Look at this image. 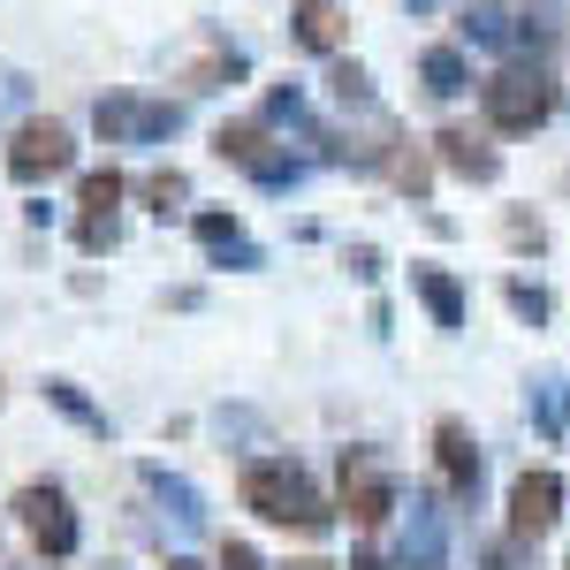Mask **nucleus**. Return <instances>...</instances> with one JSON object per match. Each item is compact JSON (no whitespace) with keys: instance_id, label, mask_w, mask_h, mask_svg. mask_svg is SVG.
Listing matches in <instances>:
<instances>
[{"instance_id":"5","label":"nucleus","mask_w":570,"mask_h":570,"mask_svg":"<svg viewBox=\"0 0 570 570\" xmlns=\"http://www.w3.org/2000/svg\"><path fill=\"white\" fill-rule=\"evenodd\" d=\"M16 518H23V532L39 540V556H77V518H69V502L53 494V487H23L16 494Z\"/></svg>"},{"instance_id":"17","label":"nucleus","mask_w":570,"mask_h":570,"mask_svg":"<svg viewBox=\"0 0 570 570\" xmlns=\"http://www.w3.org/2000/svg\"><path fill=\"white\" fill-rule=\"evenodd\" d=\"M335 91H343V99H365V69H351V61H343V69H335Z\"/></svg>"},{"instance_id":"7","label":"nucleus","mask_w":570,"mask_h":570,"mask_svg":"<svg viewBox=\"0 0 570 570\" xmlns=\"http://www.w3.org/2000/svg\"><path fill=\"white\" fill-rule=\"evenodd\" d=\"M214 153H220V160H236V168H252V176H282V168H289L282 153H266V130H259V122H220Z\"/></svg>"},{"instance_id":"9","label":"nucleus","mask_w":570,"mask_h":570,"mask_svg":"<svg viewBox=\"0 0 570 570\" xmlns=\"http://www.w3.org/2000/svg\"><path fill=\"white\" fill-rule=\"evenodd\" d=\"M434 145H441V160H449L456 176H472V183H494V168H502V160H494V145H480L472 130H441Z\"/></svg>"},{"instance_id":"13","label":"nucleus","mask_w":570,"mask_h":570,"mask_svg":"<svg viewBox=\"0 0 570 570\" xmlns=\"http://www.w3.org/2000/svg\"><path fill=\"white\" fill-rule=\"evenodd\" d=\"M115 198H122V176H115V168L85 176V190H77V206H85V214H115Z\"/></svg>"},{"instance_id":"18","label":"nucleus","mask_w":570,"mask_h":570,"mask_svg":"<svg viewBox=\"0 0 570 570\" xmlns=\"http://www.w3.org/2000/svg\"><path fill=\"white\" fill-rule=\"evenodd\" d=\"M220 563H228V570H259V556H252V548H228Z\"/></svg>"},{"instance_id":"20","label":"nucleus","mask_w":570,"mask_h":570,"mask_svg":"<svg viewBox=\"0 0 570 570\" xmlns=\"http://www.w3.org/2000/svg\"><path fill=\"white\" fill-rule=\"evenodd\" d=\"M168 570H198V563H168Z\"/></svg>"},{"instance_id":"8","label":"nucleus","mask_w":570,"mask_h":570,"mask_svg":"<svg viewBox=\"0 0 570 570\" xmlns=\"http://www.w3.org/2000/svg\"><path fill=\"white\" fill-rule=\"evenodd\" d=\"M434 449H441L449 487H456V494H472V480H480V449H472V434H464L456 419H441V426H434Z\"/></svg>"},{"instance_id":"4","label":"nucleus","mask_w":570,"mask_h":570,"mask_svg":"<svg viewBox=\"0 0 570 570\" xmlns=\"http://www.w3.org/2000/svg\"><path fill=\"white\" fill-rule=\"evenodd\" d=\"M69 160H77V137L61 130V122H23L16 145H8V176H16V183L69 176Z\"/></svg>"},{"instance_id":"19","label":"nucleus","mask_w":570,"mask_h":570,"mask_svg":"<svg viewBox=\"0 0 570 570\" xmlns=\"http://www.w3.org/2000/svg\"><path fill=\"white\" fill-rule=\"evenodd\" d=\"M289 570H335V563H320V556H297V563H289Z\"/></svg>"},{"instance_id":"1","label":"nucleus","mask_w":570,"mask_h":570,"mask_svg":"<svg viewBox=\"0 0 570 570\" xmlns=\"http://www.w3.org/2000/svg\"><path fill=\"white\" fill-rule=\"evenodd\" d=\"M244 510H259L266 525H297V532H320L327 525V510H320V494L297 464H252L244 472Z\"/></svg>"},{"instance_id":"3","label":"nucleus","mask_w":570,"mask_h":570,"mask_svg":"<svg viewBox=\"0 0 570 570\" xmlns=\"http://www.w3.org/2000/svg\"><path fill=\"white\" fill-rule=\"evenodd\" d=\"M335 502H343V518H351L357 532H373L395 510V487H389V472H381L365 449H351V456H343V480H335Z\"/></svg>"},{"instance_id":"12","label":"nucleus","mask_w":570,"mask_h":570,"mask_svg":"<svg viewBox=\"0 0 570 570\" xmlns=\"http://www.w3.org/2000/svg\"><path fill=\"white\" fill-rule=\"evenodd\" d=\"M297 39L320 46V53H335V46H343V16H335L327 0H305V8H297Z\"/></svg>"},{"instance_id":"14","label":"nucleus","mask_w":570,"mask_h":570,"mask_svg":"<svg viewBox=\"0 0 570 570\" xmlns=\"http://www.w3.org/2000/svg\"><path fill=\"white\" fill-rule=\"evenodd\" d=\"M145 198H153V214H168V206L183 198V176H176V168H160V176H145Z\"/></svg>"},{"instance_id":"10","label":"nucleus","mask_w":570,"mask_h":570,"mask_svg":"<svg viewBox=\"0 0 570 570\" xmlns=\"http://www.w3.org/2000/svg\"><path fill=\"white\" fill-rule=\"evenodd\" d=\"M411 282H419V297L434 305V320L441 327H464V289L441 274V266H411Z\"/></svg>"},{"instance_id":"2","label":"nucleus","mask_w":570,"mask_h":570,"mask_svg":"<svg viewBox=\"0 0 570 570\" xmlns=\"http://www.w3.org/2000/svg\"><path fill=\"white\" fill-rule=\"evenodd\" d=\"M480 107L502 137H525L556 115V85H548V69H502V77H487Z\"/></svg>"},{"instance_id":"15","label":"nucleus","mask_w":570,"mask_h":570,"mask_svg":"<svg viewBox=\"0 0 570 570\" xmlns=\"http://www.w3.org/2000/svg\"><path fill=\"white\" fill-rule=\"evenodd\" d=\"M389 176L403 183V190H426V160H419V153H395V160H389Z\"/></svg>"},{"instance_id":"6","label":"nucleus","mask_w":570,"mask_h":570,"mask_svg":"<svg viewBox=\"0 0 570 570\" xmlns=\"http://www.w3.org/2000/svg\"><path fill=\"white\" fill-rule=\"evenodd\" d=\"M556 518H563V480H556V472H525V480L510 487V532H518V540L556 532Z\"/></svg>"},{"instance_id":"11","label":"nucleus","mask_w":570,"mask_h":570,"mask_svg":"<svg viewBox=\"0 0 570 570\" xmlns=\"http://www.w3.org/2000/svg\"><path fill=\"white\" fill-rule=\"evenodd\" d=\"M419 77H426V91H434V99H456V91L472 85V69H464V53H456V46H434V53L419 61Z\"/></svg>"},{"instance_id":"16","label":"nucleus","mask_w":570,"mask_h":570,"mask_svg":"<svg viewBox=\"0 0 570 570\" xmlns=\"http://www.w3.org/2000/svg\"><path fill=\"white\" fill-rule=\"evenodd\" d=\"M198 236H206V244H228V236H236V220H220V214H198Z\"/></svg>"}]
</instances>
